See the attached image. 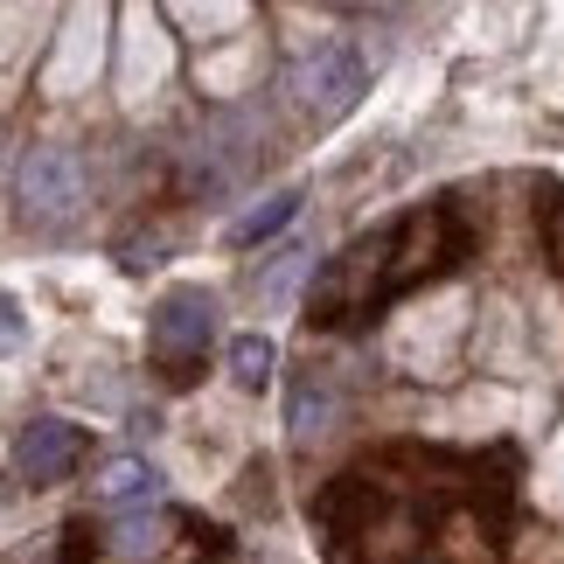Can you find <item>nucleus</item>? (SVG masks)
I'll return each mask as SVG.
<instances>
[{"instance_id":"7ed1b4c3","label":"nucleus","mask_w":564,"mask_h":564,"mask_svg":"<svg viewBox=\"0 0 564 564\" xmlns=\"http://www.w3.org/2000/svg\"><path fill=\"white\" fill-rule=\"evenodd\" d=\"M21 203L42 216L84 203V167L70 147H29V161H21Z\"/></svg>"},{"instance_id":"f03ea898","label":"nucleus","mask_w":564,"mask_h":564,"mask_svg":"<svg viewBox=\"0 0 564 564\" xmlns=\"http://www.w3.org/2000/svg\"><path fill=\"white\" fill-rule=\"evenodd\" d=\"M293 91H300V105H307L314 119H341L362 98V63L349 50H321L314 63H300Z\"/></svg>"},{"instance_id":"20e7f679","label":"nucleus","mask_w":564,"mask_h":564,"mask_svg":"<svg viewBox=\"0 0 564 564\" xmlns=\"http://www.w3.org/2000/svg\"><path fill=\"white\" fill-rule=\"evenodd\" d=\"M77 460H84V432L63 425V419H35V425L14 440V467H21V481H35V488L63 481Z\"/></svg>"},{"instance_id":"423d86ee","label":"nucleus","mask_w":564,"mask_h":564,"mask_svg":"<svg viewBox=\"0 0 564 564\" xmlns=\"http://www.w3.org/2000/svg\"><path fill=\"white\" fill-rule=\"evenodd\" d=\"M154 495H161V474L147 467V460H112V467H105V481H98V502H112V509L154 502Z\"/></svg>"},{"instance_id":"f257e3e1","label":"nucleus","mask_w":564,"mask_h":564,"mask_svg":"<svg viewBox=\"0 0 564 564\" xmlns=\"http://www.w3.org/2000/svg\"><path fill=\"white\" fill-rule=\"evenodd\" d=\"M209 341H216V293H203V286L161 293L154 321H147V349H154L161 370L175 377V383H188L195 362L209 356Z\"/></svg>"},{"instance_id":"39448f33","label":"nucleus","mask_w":564,"mask_h":564,"mask_svg":"<svg viewBox=\"0 0 564 564\" xmlns=\"http://www.w3.org/2000/svg\"><path fill=\"white\" fill-rule=\"evenodd\" d=\"M293 216H300V195H293V188H279V195H265L258 209L237 216V224H230V245H265V237H272V230H286Z\"/></svg>"},{"instance_id":"9d476101","label":"nucleus","mask_w":564,"mask_h":564,"mask_svg":"<svg viewBox=\"0 0 564 564\" xmlns=\"http://www.w3.org/2000/svg\"><path fill=\"white\" fill-rule=\"evenodd\" d=\"M21 341H29V321H21V300L0 293V356H21Z\"/></svg>"},{"instance_id":"1a4fd4ad","label":"nucleus","mask_w":564,"mask_h":564,"mask_svg":"<svg viewBox=\"0 0 564 564\" xmlns=\"http://www.w3.org/2000/svg\"><path fill=\"white\" fill-rule=\"evenodd\" d=\"M307 265H314L307 251H286V258H279V265L265 272V286H258V307H286V300H293V286L307 279Z\"/></svg>"},{"instance_id":"6e6552de","label":"nucleus","mask_w":564,"mask_h":564,"mask_svg":"<svg viewBox=\"0 0 564 564\" xmlns=\"http://www.w3.org/2000/svg\"><path fill=\"white\" fill-rule=\"evenodd\" d=\"M272 362H279V349H272L265 335H237L230 341V377L245 383V390H265L272 383Z\"/></svg>"},{"instance_id":"0eeeda50","label":"nucleus","mask_w":564,"mask_h":564,"mask_svg":"<svg viewBox=\"0 0 564 564\" xmlns=\"http://www.w3.org/2000/svg\"><path fill=\"white\" fill-rule=\"evenodd\" d=\"M335 425V390L321 377H300L293 383V440H314V432Z\"/></svg>"}]
</instances>
